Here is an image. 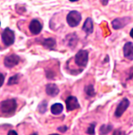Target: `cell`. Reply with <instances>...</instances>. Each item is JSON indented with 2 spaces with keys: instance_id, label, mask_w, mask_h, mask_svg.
Instances as JSON below:
<instances>
[{
  "instance_id": "cell-1",
  "label": "cell",
  "mask_w": 133,
  "mask_h": 135,
  "mask_svg": "<svg viewBox=\"0 0 133 135\" xmlns=\"http://www.w3.org/2000/svg\"><path fill=\"white\" fill-rule=\"evenodd\" d=\"M17 108V102L14 99H6L0 103V111L3 114H12L14 113Z\"/></svg>"
},
{
  "instance_id": "cell-2",
  "label": "cell",
  "mask_w": 133,
  "mask_h": 135,
  "mask_svg": "<svg viewBox=\"0 0 133 135\" xmlns=\"http://www.w3.org/2000/svg\"><path fill=\"white\" fill-rule=\"evenodd\" d=\"M75 63L78 66L83 67V68L85 67L88 63V50H79L75 57Z\"/></svg>"
},
{
  "instance_id": "cell-3",
  "label": "cell",
  "mask_w": 133,
  "mask_h": 135,
  "mask_svg": "<svg viewBox=\"0 0 133 135\" xmlns=\"http://www.w3.org/2000/svg\"><path fill=\"white\" fill-rule=\"evenodd\" d=\"M66 21L70 27L71 28L76 27L81 21V15L78 11H71L67 15Z\"/></svg>"
},
{
  "instance_id": "cell-4",
  "label": "cell",
  "mask_w": 133,
  "mask_h": 135,
  "mask_svg": "<svg viewBox=\"0 0 133 135\" xmlns=\"http://www.w3.org/2000/svg\"><path fill=\"white\" fill-rule=\"evenodd\" d=\"M14 32L8 28H6L2 33V40L4 44L7 47L12 45L14 42Z\"/></svg>"
},
{
  "instance_id": "cell-5",
  "label": "cell",
  "mask_w": 133,
  "mask_h": 135,
  "mask_svg": "<svg viewBox=\"0 0 133 135\" xmlns=\"http://www.w3.org/2000/svg\"><path fill=\"white\" fill-rule=\"evenodd\" d=\"M19 62H20V57L14 54L8 55L7 57H6L4 59V65L8 68L14 67L16 65L19 64Z\"/></svg>"
},
{
  "instance_id": "cell-6",
  "label": "cell",
  "mask_w": 133,
  "mask_h": 135,
  "mask_svg": "<svg viewBox=\"0 0 133 135\" xmlns=\"http://www.w3.org/2000/svg\"><path fill=\"white\" fill-rule=\"evenodd\" d=\"M129 106V101L128 99L124 98L123 99L119 102V105L116 107L114 115L116 118H120L123 114V113L126 112V110L128 108Z\"/></svg>"
},
{
  "instance_id": "cell-7",
  "label": "cell",
  "mask_w": 133,
  "mask_h": 135,
  "mask_svg": "<svg viewBox=\"0 0 133 135\" xmlns=\"http://www.w3.org/2000/svg\"><path fill=\"white\" fill-rule=\"evenodd\" d=\"M65 105L68 112H71L80 108V105L75 96H69L65 100Z\"/></svg>"
},
{
  "instance_id": "cell-8",
  "label": "cell",
  "mask_w": 133,
  "mask_h": 135,
  "mask_svg": "<svg viewBox=\"0 0 133 135\" xmlns=\"http://www.w3.org/2000/svg\"><path fill=\"white\" fill-rule=\"evenodd\" d=\"M43 29L42 24L37 19H33L29 25V30L33 35H39Z\"/></svg>"
},
{
  "instance_id": "cell-9",
  "label": "cell",
  "mask_w": 133,
  "mask_h": 135,
  "mask_svg": "<svg viewBox=\"0 0 133 135\" xmlns=\"http://www.w3.org/2000/svg\"><path fill=\"white\" fill-rule=\"evenodd\" d=\"M129 20H130L129 18H116L112 21V28L115 30L122 28H124L126 26Z\"/></svg>"
},
{
  "instance_id": "cell-10",
  "label": "cell",
  "mask_w": 133,
  "mask_h": 135,
  "mask_svg": "<svg viewBox=\"0 0 133 135\" xmlns=\"http://www.w3.org/2000/svg\"><path fill=\"white\" fill-rule=\"evenodd\" d=\"M123 54L124 57L129 60L133 59V44L132 42H127L123 47Z\"/></svg>"
},
{
  "instance_id": "cell-11",
  "label": "cell",
  "mask_w": 133,
  "mask_h": 135,
  "mask_svg": "<svg viewBox=\"0 0 133 135\" xmlns=\"http://www.w3.org/2000/svg\"><path fill=\"white\" fill-rule=\"evenodd\" d=\"M46 93L49 96L55 97L59 93V89L57 85L51 83V84L47 85L46 86Z\"/></svg>"
},
{
  "instance_id": "cell-12",
  "label": "cell",
  "mask_w": 133,
  "mask_h": 135,
  "mask_svg": "<svg viewBox=\"0 0 133 135\" xmlns=\"http://www.w3.org/2000/svg\"><path fill=\"white\" fill-rule=\"evenodd\" d=\"M82 30L87 35H90L94 31V25H93V21L91 19V18H88L85 21H84V25L82 26Z\"/></svg>"
},
{
  "instance_id": "cell-13",
  "label": "cell",
  "mask_w": 133,
  "mask_h": 135,
  "mask_svg": "<svg viewBox=\"0 0 133 135\" xmlns=\"http://www.w3.org/2000/svg\"><path fill=\"white\" fill-rule=\"evenodd\" d=\"M63 105L60 103H56L53 104L51 108H50V111L52 112V114L57 115V114H61L63 112Z\"/></svg>"
},
{
  "instance_id": "cell-14",
  "label": "cell",
  "mask_w": 133,
  "mask_h": 135,
  "mask_svg": "<svg viewBox=\"0 0 133 135\" xmlns=\"http://www.w3.org/2000/svg\"><path fill=\"white\" fill-rule=\"evenodd\" d=\"M43 45L47 49H54L56 47V41L53 38H47L43 41Z\"/></svg>"
},
{
  "instance_id": "cell-15",
  "label": "cell",
  "mask_w": 133,
  "mask_h": 135,
  "mask_svg": "<svg viewBox=\"0 0 133 135\" xmlns=\"http://www.w3.org/2000/svg\"><path fill=\"white\" fill-rule=\"evenodd\" d=\"M84 92L88 96H91V97H93L95 95V91H94L93 85H86L84 87Z\"/></svg>"
},
{
  "instance_id": "cell-16",
  "label": "cell",
  "mask_w": 133,
  "mask_h": 135,
  "mask_svg": "<svg viewBox=\"0 0 133 135\" xmlns=\"http://www.w3.org/2000/svg\"><path fill=\"white\" fill-rule=\"evenodd\" d=\"M112 131V126H110V125H102L100 127V133L101 134H108L110 131Z\"/></svg>"
},
{
  "instance_id": "cell-17",
  "label": "cell",
  "mask_w": 133,
  "mask_h": 135,
  "mask_svg": "<svg viewBox=\"0 0 133 135\" xmlns=\"http://www.w3.org/2000/svg\"><path fill=\"white\" fill-rule=\"evenodd\" d=\"M47 102L46 101H43L41 102L39 106H38V110L40 113H45L47 111Z\"/></svg>"
},
{
  "instance_id": "cell-18",
  "label": "cell",
  "mask_w": 133,
  "mask_h": 135,
  "mask_svg": "<svg viewBox=\"0 0 133 135\" xmlns=\"http://www.w3.org/2000/svg\"><path fill=\"white\" fill-rule=\"evenodd\" d=\"M18 83V75H14L9 78L8 85H14V84H17Z\"/></svg>"
},
{
  "instance_id": "cell-19",
  "label": "cell",
  "mask_w": 133,
  "mask_h": 135,
  "mask_svg": "<svg viewBox=\"0 0 133 135\" xmlns=\"http://www.w3.org/2000/svg\"><path fill=\"white\" fill-rule=\"evenodd\" d=\"M94 128H95V125H94V124H91V125L89 126V128H88L87 133H88V134H95Z\"/></svg>"
},
{
  "instance_id": "cell-20",
  "label": "cell",
  "mask_w": 133,
  "mask_h": 135,
  "mask_svg": "<svg viewBox=\"0 0 133 135\" xmlns=\"http://www.w3.org/2000/svg\"><path fill=\"white\" fill-rule=\"evenodd\" d=\"M4 81H5V76H4V75L2 73H0V87L3 85Z\"/></svg>"
},
{
  "instance_id": "cell-21",
  "label": "cell",
  "mask_w": 133,
  "mask_h": 135,
  "mask_svg": "<svg viewBox=\"0 0 133 135\" xmlns=\"http://www.w3.org/2000/svg\"><path fill=\"white\" fill-rule=\"evenodd\" d=\"M67 130H68V128L66 126H63V127H59L58 128V131H61L62 133H65Z\"/></svg>"
},
{
  "instance_id": "cell-22",
  "label": "cell",
  "mask_w": 133,
  "mask_h": 135,
  "mask_svg": "<svg viewBox=\"0 0 133 135\" xmlns=\"http://www.w3.org/2000/svg\"><path fill=\"white\" fill-rule=\"evenodd\" d=\"M18 134V133L16 131H14L13 130H11L8 132V134Z\"/></svg>"
},
{
  "instance_id": "cell-23",
  "label": "cell",
  "mask_w": 133,
  "mask_h": 135,
  "mask_svg": "<svg viewBox=\"0 0 133 135\" xmlns=\"http://www.w3.org/2000/svg\"><path fill=\"white\" fill-rule=\"evenodd\" d=\"M101 2H102V4L104 6H106L107 3H108V2H109V0H101Z\"/></svg>"
},
{
  "instance_id": "cell-24",
  "label": "cell",
  "mask_w": 133,
  "mask_h": 135,
  "mask_svg": "<svg viewBox=\"0 0 133 135\" xmlns=\"http://www.w3.org/2000/svg\"><path fill=\"white\" fill-rule=\"evenodd\" d=\"M132 31H133V30L132 29H131V31H130V37H133Z\"/></svg>"
},
{
  "instance_id": "cell-25",
  "label": "cell",
  "mask_w": 133,
  "mask_h": 135,
  "mask_svg": "<svg viewBox=\"0 0 133 135\" xmlns=\"http://www.w3.org/2000/svg\"><path fill=\"white\" fill-rule=\"evenodd\" d=\"M70 2H77V1H78V0H69Z\"/></svg>"
},
{
  "instance_id": "cell-26",
  "label": "cell",
  "mask_w": 133,
  "mask_h": 135,
  "mask_svg": "<svg viewBox=\"0 0 133 135\" xmlns=\"http://www.w3.org/2000/svg\"><path fill=\"white\" fill-rule=\"evenodd\" d=\"M0 25H1V23H0Z\"/></svg>"
}]
</instances>
